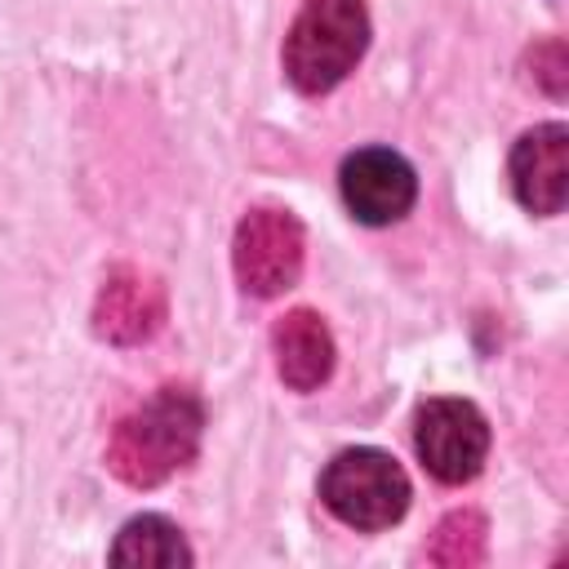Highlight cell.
Masks as SVG:
<instances>
[{"label":"cell","mask_w":569,"mask_h":569,"mask_svg":"<svg viewBox=\"0 0 569 569\" xmlns=\"http://www.w3.org/2000/svg\"><path fill=\"white\" fill-rule=\"evenodd\" d=\"M409 498L413 489L405 467L373 445L338 449L320 471V502L360 533L391 529L409 511Z\"/></svg>","instance_id":"3957f363"},{"label":"cell","mask_w":569,"mask_h":569,"mask_svg":"<svg viewBox=\"0 0 569 569\" xmlns=\"http://www.w3.org/2000/svg\"><path fill=\"white\" fill-rule=\"evenodd\" d=\"M276 373L293 391H316L333 373V333L311 307H293L271 329Z\"/></svg>","instance_id":"9c48e42d"},{"label":"cell","mask_w":569,"mask_h":569,"mask_svg":"<svg viewBox=\"0 0 569 569\" xmlns=\"http://www.w3.org/2000/svg\"><path fill=\"white\" fill-rule=\"evenodd\" d=\"M204 436V405L191 387H160L156 396H147L133 413H124L111 427L107 440V467L133 485V489H151L160 480H169L173 471H182Z\"/></svg>","instance_id":"6da1fadb"},{"label":"cell","mask_w":569,"mask_h":569,"mask_svg":"<svg viewBox=\"0 0 569 569\" xmlns=\"http://www.w3.org/2000/svg\"><path fill=\"white\" fill-rule=\"evenodd\" d=\"M507 178H511L516 200L529 213L538 218L560 213L569 196V129L560 120L525 129L507 156Z\"/></svg>","instance_id":"52a82bcc"},{"label":"cell","mask_w":569,"mask_h":569,"mask_svg":"<svg viewBox=\"0 0 569 569\" xmlns=\"http://www.w3.org/2000/svg\"><path fill=\"white\" fill-rule=\"evenodd\" d=\"M529 62L538 67L533 80H538L551 98H565V44H560V40H547V44H538V49L529 53Z\"/></svg>","instance_id":"7c38bea8"},{"label":"cell","mask_w":569,"mask_h":569,"mask_svg":"<svg viewBox=\"0 0 569 569\" xmlns=\"http://www.w3.org/2000/svg\"><path fill=\"white\" fill-rule=\"evenodd\" d=\"M369 49V9L365 0H302L284 31V76L298 93L338 89Z\"/></svg>","instance_id":"7a4b0ae2"},{"label":"cell","mask_w":569,"mask_h":569,"mask_svg":"<svg viewBox=\"0 0 569 569\" xmlns=\"http://www.w3.org/2000/svg\"><path fill=\"white\" fill-rule=\"evenodd\" d=\"M164 325V284L138 267H116L93 302V329L107 342H147Z\"/></svg>","instance_id":"ba28073f"},{"label":"cell","mask_w":569,"mask_h":569,"mask_svg":"<svg viewBox=\"0 0 569 569\" xmlns=\"http://www.w3.org/2000/svg\"><path fill=\"white\" fill-rule=\"evenodd\" d=\"M485 516L480 511H449L431 542H427V560L431 565H445V569H467V565H480L485 560Z\"/></svg>","instance_id":"8fae6325"},{"label":"cell","mask_w":569,"mask_h":569,"mask_svg":"<svg viewBox=\"0 0 569 569\" xmlns=\"http://www.w3.org/2000/svg\"><path fill=\"white\" fill-rule=\"evenodd\" d=\"M413 449L440 485H467L489 458V422L462 396L422 400L413 413Z\"/></svg>","instance_id":"277c9868"},{"label":"cell","mask_w":569,"mask_h":569,"mask_svg":"<svg viewBox=\"0 0 569 569\" xmlns=\"http://www.w3.org/2000/svg\"><path fill=\"white\" fill-rule=\"evenodd\" d=\"M342 204L365 227H391L400 222L418 200V173L413 164L391 147H360L338 169Z\"/></svg>","instance_id":"8992f818"},{"label":"cell","mask_w":569,"mask_h":569,"mask_svg":"<svg viewBox=\"0 0 569 569\" xmlns=\"http://www.w3.org/2000/svg\"><path fill=\"white\" fill-rule=\"evenodd\" d=\"M307 236L289 209H249L231 240V271L244 293L276 298L302 276Z\"/></svg>","instance_id":"5b68a950"},{"label":"cell","mask_w":569,"mask_h":569,"mask_svg":"<svg viewBox=\"0 0 569 569\" xmlns=\"http://www.w3.org/2000/svg\"><path fill=\"white\" fill-rule=\"evenodd\" d=\"M111 565H147V569H173V565H191V547L182 538V529L164 516H133L120 525L111 551Z\"/></svg>","instance_id":"30bf717a"}]
</instances>
